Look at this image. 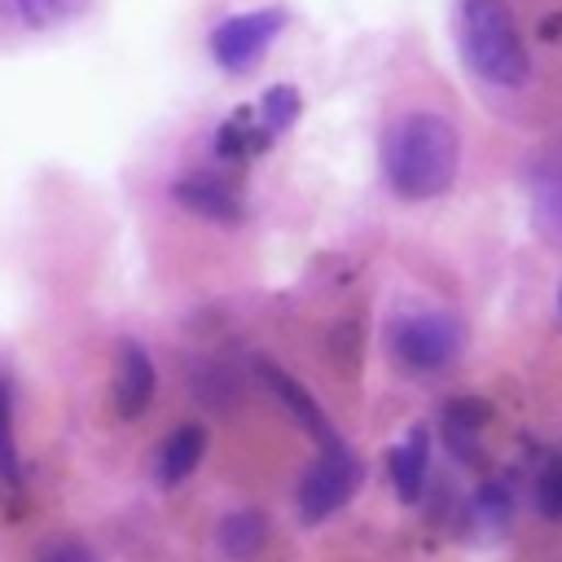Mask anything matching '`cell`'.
Here are the masks:
<instances>
[{
    "mask_svg": "<svg viewBox=\"0 0 562 562\" xmlns=\"http://www.w3.org/2000/svg\"><path fill=\"white\" fill-rule=\"evenodd\" d=\"M457 167H461V136L443 114H430V110L404 114L382 140L386 184L404 202H430L448 193L457 180Z\"/></svg>",
    "mask_w": 562,
    "mask_h": 562,
    "instance_id": "6da1fadb",
    "label": "cell"
},
{
    "mask_svg": "<svg viewBox=\"0 0 562 562\" xmlns=\"http://www.w3.org/2000/svg\"><path fill=\"white\" fill-rule=\"evenodd\" d=\"M457 44H461L470 75H479L483 83L518 88L531 70L527 44H522L505 0H461L457 4Z\"/></svg>",
    "mask_w": 562,
    "mask_h": 562,
    "instance_id": "7a4b0ae2",
    "label": "cell"
},
{
    "mask_svg": "<svg viewBox=\"0 0 562 562\" xmlns=\"http://www.w3.org/2000/svg\"><path fill=\"white\" fill-rule=\"evenodd\" d=\"M391 351L408 369H443L461 351V325L448 312H413L391 325Z\"/></svg>",
    "mask_w": 562,
    "mask_h": 562,
    "instance_id": "3957f363",
    "label": "cell"
},
{
    "mask_svg": "<svg viewBox=\"0 0 562 562\" xmlns=\"http://www.w3.org/2000/svg\"><path fill=\"white\" fill-rule=\"evenodd\" d=\"M356 483H360V465H356V457L334 439V443H325V452H321V461L303 474V483H299V518L303 522H321V518H329L334 509H342L347 505V496L356 492Z\"/></svg>",
    "mask_w": 562,
    "mask_h": 562,
    "instance_id": "277c9868",
    "label": "cell"
},
{
    "mask_svg": "<svg viewBox=\"0 0 562 562\" xmlns=\"http://www.w3.org/2000/svg\"><path fill=\"white\" fill-rule=\"evenodd\" d=\"M285 26V9L268 4V9H255V13H237V18H224L215 31H211V57L215 66L241 75Z\"/></svg>",
    "mask_w": 562,
    "mask_h": 562,
    "instance_id": "5b68a950",
    "label": "cell"
},
{
    "mask_svg": "<svg viewBox=\"0 0 562 562\" xmlns=\"http://www.w3.org/2000/svg\"><path fill=\"white\" fill-rule=\"evenodd\" d=\"M171 198L184 206V211H198L206 220H220V224H237L241 220V193L224 180V176H211V171H189L171 184Z\"/></svg>",
    "mask_w": 562,
    "mask_h": 562,
    "instance_id": "8992f818",
    "label": "cell"
},
{
    "mask_svg": "<svg viewBox=\"0 0 562 562\" xmlns=\"http://www.w3.org/2000/svg\"><path fill=\"white\" fill-rule=\"evenodd\" d=\"M154 386H158V373H154L145 347L132 342V338L119 342V364H114V408H119L127 422L140 417V413L149 408V400H154Z\"/></svg>",
    "mask_w": 562,
    "mask_h": 562,
    "instance_id": "52a82bcc",
    "label": "cell"
},
{
    "mask_svg": "<svg viewBox=\"0 0 562 562\" xmlns=\"http://www.w3.org/2000/svg\"><path fill=\"white\" fill-rule=\"evenodd\" d=\"M259 378H263V386H268V391H272V395H277V400H281V404H285V408L307 426V435H316L321 443H334V439H338V435H334V426L325 422L321 404H316V400H312V395H307V391H303L285 369H277L272 360H263V364H259Z\"/></svg>",
    "mask_w": 562,
    "mask_h": 562,
    "instance_id": "ba28073f",
    "label": "cell"
},
{
    "mask_svg": "<svg viewBox=\"0 0 562 562\" xmlns=\"http://www.w3.org/2000/svg\"><path fill=\"white\" fill-rule=\"evenodd\" d=\"M202 452H206V426H202V422L176 426V430L162 439V448H158V479H162L167 487L180 483V479H189V474L198 470Z\"/></svg>",
    "mask_w": 562,
    "mask_h": 562,
    "instance_id": "9c48e42d",
    "label": "cell"
},
{
    "mask_svg": "<svg viewBox=\"0 0 562 562\" xmlns=\"http://www.w3.org/2000/svg\"><path fill=\"white\" fill-rule=\"evenodd\" d=\"M426 465H430V435L422 426H413L404 435V443L391 452V483L404 501H417L422 496V483H426Z\"/></svg>",
    "mask_w": 562,
    "mask_h": 562,
    "instance_id": "30bf717a",
    "label": "cell"
},
{
    "mask_svg": "<svg viewBox=\"0 0 562 562\" xmlns=\"http://www.w3.org/2000/svg\"><path fill=\"white\" fill-rule=\"evenodd\" d=\"M215 140H220L215 149H220L224 158H250V154H259V149L272 145V132H268L263 123H255V110H250V105H241L228 123H220Z\"/></svg>",
    "mask_w": 562,
    "mask_h": 562,
    "instance_id": "8fae6325",
    "label": "cell"
},
{
    "mask_svg": "<svg viewBox=\"0 0 562 562\" xmlns=\"http://www.w3.org/2000/svg\"><path fill=\"white\" fill-rule=\"evenodd\" d=\"M263 540H268V522H263L255 509L228 514L224 527H220V544H224V553L237 558V562H250V558L263 549Z\"/></svg>",
    "mask_w": 562,
    "mask_h": 562,
    "instance_id": "7c38bea8",
    "label": "cell"
},
{
    "mask_svg": "<svg viewBox=\"0 0 562 562\" xmlns=\"http://www.w3.org/2000/svg\"><path fill=\"white\" fill-rule=\"evenodd\" d=\"M536 220L544 233H562V154H553L536 176Z\"/></svg>",
    "mask_w": 562,
    "mask_h": 562,
    "instance_id": "4fadbf2b",
    "label": "cell"
},
{
    "mask_svg": "<svg viewBox=\"0 0 562 562\" xmlns=\"http://www.w3.org/2000/svg\"><path fill=\"white\" fill-rule=\"evenodd\" d=\"M88 4H92V0H13L18 18H22L26 26H35V31L66 26V22H75Z\"/></svg>",
    "mask_w": 562,
    "mask_h": 562,
    "instance_id": "5bb4252c",
    "label": "cell"
},
{
    "mask_svg": "<svg viewBox=\"0 0 562 562\" xmlns=\"http://www.w3.org/2000/svg\"><path fill=\"white\" fill-rule=\"evenodd\" d=\"M299 110H303V101H299V92L290 88V83H272L263 97H259V105H255V114H259V123L277 136V132H285L294 119H299Z\"/></svg>",
    "mask_w": 562,
    "mask_h": 562,
    "instance_id": "9a60e30c",
    "label": "cell"
},
{
    "mask_svg": "<svg viewBox=\"0 0 562 562\" xmlns=\"http://www.w3.org/2000/svg\"><path fill=\"white\" fill-rule=\"evenodd\" d=\"M0 479L18 483V443H13V395L0 378Z\"/></svg>",
    "mask_w": 562,
    "mask_h": 562,
    "instance_id": "2e32d148",
    "label": "cell"
},
{
    "mask_svg": "<svg viewBox=\"0 0 562 562\" xmlns=\"http://www.w3.org/2000/svg\"><path fill=\"white\" fill-rule=\"evenodd\" d=\"M443 422L452 430H483L492 422V404L487 400H474V395H457V400H448Z\"/></svg>",
    "mask_w": 562,
    "mask_h": 562,
    "instance_id": "e0dca14e",
    "label": "cell"
},
{
    "mask_svg": "<svg viewBox=\"0 0 562 562\" xmlns=\"http://www.w3.org/2000/svg\"><path fill=\"white\" fill-rule=\"evenodd\" d=\"M536 501L549 518H562V457H553L544 470H540V483H536Z\"/></svg>",
    "mask_w": 562,
    "mask_h": 562,
    "instance_id": "ac0fdd59",
    "label": "cell"
},
{
    "mask_svg": "<svg viewBox=\"0 0 562 562\" xmlns=\"http://www.w3.org/2000/svg\"><path fill=\"white\" fill-rule=\"evenodd\" d=\"M329 356H342L347 369H356V356H360V334H356V321H342L334 334H329Z\"/></svg>",
    "mask_w": 562,
    "mask_h": 562,
    "instance_id": "d6986e66",
    "label": "cell"
},
{
    "mask_svg": "<svg viewBox=\"0 0 562 562\" xmlns=\"http://www.w3.org/2000/svg\"><path fill=\"white\" fill-rule=\"evenodd\" d=\"M40 562H97L79 540H48L40 549Z\"/></svg>",
    "mask_w": 562,
    "mask_h": 562,
    "instance_id": "ffe728a7",
    "label": "cell"
}]
</instances>
